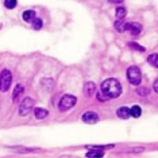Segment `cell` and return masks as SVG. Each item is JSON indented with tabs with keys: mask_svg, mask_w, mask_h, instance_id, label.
<instances>
[{
	"mask_svg": "<svg viewBox=\"0 0 158 158\" xmlns=\"http://www.w3.org/2000/svg\"><path fill=\"white\" fill-rule=\"evenodd\" d=\"M101 92L108 98H118L122 93L120 82L114 78H109L104 81L101 84Z\"/></svg>",
	"mask_w": 158,
	"mask_h": 158,
	"instance_id": "1",
	"label": "cell"
},
{
	"mask_svg": "<svg viewBox=\"0 0 158 158\" xmlns=\"http://www.w3.org/2000/svg\"><path fill=\"white\" fill-rule=\"evenodd\" d=\"M127 78L131 84L137 86L142 81V72L141 69L136 66H131L127 69Z\"/></svg>",
	"mask_w": 158,
	"mask_h": 158,
	"instance_id": "2",
	"label": "cell"
},
{
	"mask_svg": "<svg viewBox=\"0 0 158 158\" xmlns=\"http://www.w3.org/2000/svg\"><path fill=\"white\" fill-rule=\"evenodd\" d=\"M77 103V98L71 94H65L59 101V110L64 112L71 109Z\"/></svg>",
	"mask_w": 158,
	"mask_h": 158,
	"instance_id": "3",
	"label": "cell"
},
{
	"mask_svg": "<svg viewBox=\"0 0 158 158\" xmlns=\"http://www.w3.org/2000/svg\"><path fill=\"white\" fill-rule=\"evenodd\" d=\"M34 105H35V102H34L33 99H31L29 96L25 97L22 100V102L20 103L19 107V116H21V117L28 116L31 112Z\"/></svg>",
	"mask_w": 158,
	"mask_h": 158,
	"instance_id": "4",
	"label": "cell"
},
{
	"mask_svg": "<svg viewBox=\"0 0 158 158\" xmlns=\"http://www.w3.org/2000/svg\"><path fill=\"white\" fill-rule=\"evenodd\" d=\"M12 82V74L11 72L5 69L0 73V91L6 92L11 85Z\"/></svg>",
	"mask_w": 158,
	"mask_h": 158,
	"instance_id": "5",
	"label": "cell"
},
{
	"mask_svg": "<svg viewBox=\"0 0 158 158\" xmlns=\"http://www.w3.org/2000/svg\"><path fill=\"white\" fill-rule=\"evenodd\" d=\"M126 31H129L131 35H139L143 31V26L139 22H126Z\"/></svg>",
	"mask_w": 158,
	"mask_h": 158,
	"instance_id": "6",
	"label": "cell"
},
{
	"mask_svg": "<svg viewBox=\"0 0 158 158\" xmlns=\"http://www.w3.org/2000/svg\"><path fill=\"white\" fill-rule=\"evenodd\" d=\"M82 121L87 124H95L99 121V116L93 111H88L82 115Z\"/></svg>",
	"mask_w": 158,
	"mask_h": 158,
	"instance_id": "7",
	"label": "cell"
},
{
	"mask_svg": "<svg viewBox=\"0 0 158 158\" xmlns=\"http://www.w3.org/2000/svg\"><path fill=\"white\" fill-rule=\"evenodd\" d=\"M95 91V84L92 81H87L83 86V94L87 97H91Z\"/></svg>",
	"mask_w": 158,
	"mask_h": 158,
	"instance_id": "8",
	"label": "cell"
},
{
	"mask_svg": "<svg viewBox=\"0 0 158 158\" xmlns=\"http://www.w3.org/2000/svg\"><path fill=\"white\" fill-rule=\"evenodd\" d=\"M117 115L121 119H129L131 117V112L127 106H122L117 110Z\"/></svg>",
	"mask_w": 158,
	"mask_h": 158,
	"instance_id": "9",
	"label": "cell"
},
{
	"mask_svg": "<svg viewBox=\"0 0 158 158\" xmlns=\"http://www.w3.org/2000/svg\"><path fill=\"white\" fill-rule=\"evenodd\" d=\"M23 92H24V88H23V86H22L21 84H17V85L15 86L14 91H13V94H12V99H13V102H15V103H16V102L19 99L20 95L23 94Z\"/></svg>",
	"mask_w": 158,
	"mask_h": 158,
	"instance_id": "10",
	"label": "cell"
},
{
	"mask_svg": "<svg viewBox=\"0 0 158 158\" xmlns=\"http://www.w3.org/2000/svg\"><path fill=\"white\" fill-rule=\"evenodd\" d=\"M34 116L37 119L42 120L44 118H45L48 116V111L46 109L41 108V107H37L34 109Z\"/></svg>",
	"mask_w": 158,
	"mask_h": 158,
	"instance_id": "11",
	"label": "cell"
},
{
	"mask_svg": "<svg viewBox=\"0 0 158 158\" xmlns=\"http://www.w3.org/2000/svg\"><path fill=\"white\" fill-rule=\"evenodd\" d=\"M22 18L26 22H31L36 18V13L34 10H26L22 14Z\"/></svg>",
	"mask_w": 158,
	"mask_h": 158,
	"instance_id": "12",
	"label": "cell"
},
{
	"mask_svg": "<svg viewBox=\"0 0 158 158\" xmlns=\"http://www.w3.org/2000/svg\"><path fill=\"white\" fill-rule=\"evenodd\" d=\"M85 148L89 149V150H110L115 148L114 144H108V145H86Z\"/></svg>",
	"mask_w": 158,
	"mask_h": 158,
	"instance_id": "13",
	"label": "cell"
},
{
	"mask_svg": "<svg viewBox=\"0 0 158 158\" xmlns=\"http://www.w3.org/2000/svg\"><path fill=\"white\" fill-rule=\"evenodd\" d=\"M114 28L118 32H124L126 31V22H124L122 19H118L114 22Z\"/></svg>",
	"mask_w": 158,
	"mask_h": 158,
	"instance_id": "14",
	"label": "cell"
},
{
	"mask_svg": "<svg viewBox=\"0 0 158 158\" xmlns=\"http://www.w3.org/2000/svg\"><path fill=\"white\" fill-rule=\"evenodd\" d=\"M127 15V10L124 6H118L116 8V17L118 19H123Z\"/></svg>",
	"mask_w": 158,
	"mask_h": 158,
	"instance_id": "15",
	"label": "cell"
},
{
	"mask_svg": "<svg viewBox=\"0 0 158 158\" xmlns=\"http://www.w3.org/2000/svg\"><path fill=\"white\" fill-rule=\"evenodd\" d=\"M147 60H148V63H149V64H150L151 66H153L154 68H157V67H158V65H157V61H158L157 53H154V54L150 55V56H148Z\"/></svg>",
	"mask_w": 158,
	"mask_h": 158,
	"instance_id": "16",
	"label": "cell"
},
{
	"mask_svg": "<svg viewBox=\"0 0 158 158\" xmlns=\"http://www.w3.org/2000/svg\"><path fill=\"white\" fill-rule=\"evenodd\" d=\"M130 112H131V116H132L133 118H140L141 115H142V109L140 106H132L131 109H130Z\"/></svg>",
	"mask_w": 158,
	"mask_h": 158,
	"instance_id": "17",
	"label": "cell"
},
{
	"mask_svg": "<svg viewBox=\"0 0 158 158\" xmlns=\"http://www.w3.org/2000/svg\"><path fill=\"white\" fill-rule=\"evenodd\" d=\"M86 156L89 158L103 157L104 156V153L102 151H99V150H90V152H88L86 154Z\"/></svg>",
	"mask_w": 158,
	"mask_h": 158,
	"instance_id": "18",
	"label": "cell"
},
{
	"mask_svg": "<svg viewBox=\"0 0 158 158\" xmlns=\"http://www.w3.org/2000/svg\"><path fill=\"white\" fill-rule=\"evenodd\" d=\"M31 23V25H32V28H33L35 31H39V30L42 29V27H43V20H42L40 18H35Z\"/></svg>",
	"mask_w": 158,
	"mask_h": 158,
	"instance_id": "19",
	"label": "cell"
},
{
	"mask_svg": "<svg viewBox=\"0 0 158 158\" xmlns=\"http://www.w3.org/2000/svg\"><path fill=\"white\" fill-rule=\"evenodd\" d=\"M128 45L132 50H136V51H140V52H144L145 51V48L143 46H142L141 44H139L138 43H135V42H130L128 44Z\"/></svg>",
	"mask_w": 158,
	"mask_h": 158,
	"instance_id": "20",
	"label": "cell"
},
{
	"mask_svg": "<svg viewBox=\"0 0 158 158\" xmlns=\"http://www.w3.org/2000/svg\"><path fill=\"white\" fill-rule=\"evenodd\" d=\"M4 5L8 9H13L17 6V0H5Z\"/></svg>",
	"mask_w": 158,
	"mask_h": 158,
	"instance_id": "21",
	"label": "cell"
},
{
	"mask_svg": "<svg viewBox=\"0 0 158 158\" xmlns=\"http://www.w3.org/2000/svg\"><path fill=\"white\" fill-rule=\"evenodd\" d=\"M149 93H150V90L146 87H141L137 89V94L141 96H146L149 94Z\"/></svg>",
	"mask_w": 158,
	"mask_h": 158,
	"instance_id": "22",
	"label": "cell"
},
{
	"mask_svg": "<svg viewBox=\"0 0 158 158\" xmlns=\"http://www.w3.org/2000/svg\"><path fill=\"white\" fill-rule=\"evenodd\" d=\"M97 99H98L99 101H101V102H105V101L108 100V98H107L102 92H98V93H97Z\"/></svg>",
	"mask_w": 158,
	"mask_h": 158,
	"instance_id": "23",
	"label": "cell"
},
{
	"mask_svg": "<svg viewBox=\"0 0 158 158\" xmlns=\"http://www.w3.org/2000/svg\"><path fill=\"white\" fill-rule=\"evenodd\" d=\"M158 80L156 79V81H155V82H154V90H155V92L156 93H158Z\"/></svg>",
	"mask_w": 158,
	"mask_h": 158,
	"instance_id": "24",
	"label": "cell"
},
{
	"mask_svg": "<svg viewBox=\"0 0 158 158\" xmlns=\"http://www.w3.org/2000/svg\"><path fill=\"white\" fill-rule=\"evenodd\" d=\"M124 0H108V2L109 3H111V4H120V3H122Z\"/></svg>",
	"mask_w": 158,
	"mask_h": 158,
	"instance_id": "25",
	"label": "cell"
}]
</instances>
